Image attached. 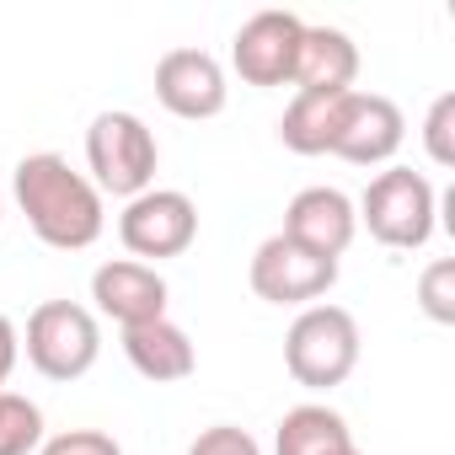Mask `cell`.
I'll return each mask as SVG.
<instances>
[{
	"label": "cell",
	"instance_id": "cell-5",
	"mask_svg": "<svg viewBox=\"0 0 455 455\" xmlns=\"http://www.w3.org/2000/svg\"><path fill=\"white\" fill-rule=\"evenodd\" d=\"M22 348H28V364L44 380H81L97 364V354H102V327L76 300H44L28 316Z\"/></svg>",
	"mask_w": 455,
	"mask_h": 455
},
{
	"label": "cell",
	"instance_id": "cell-15",
	"mask_svg": "<svg viewBox=\"0 0 455 455\" xmlns=\"http://www.w3.org/2000/svg\"><path fill=\"white\" fill-rule=\"evenodd\" d=\"M348 97H354V92H338V97L295 92V102H290L284 118H279L284 150H295V156H332L338 129H343V113H348Z\"/></svg>",
	"mask_w": 455,
	"mask_h": 455
},
{
	"label": "cell",
	"instance_id": "cell-2",
	"mask_svg": "<svg viewBox=\"0 0 455 455\" xmlns=\"http://www.w3.org/2000/svg\"><path fill=\"white\" fill-rule=\"evenodd\" d=\"M359 225L391 252H418L428 247L434 236V214H439V198H434V182L412 166H391L380 172L364 198H359Z\"/></svg>",
	"mask_w": 455,
	"mask_h": 455
},
{
	"label": "cell",
	"instance_id": "cell-9",
	"mask_svg": "<svg viewBox=\"0 0 455 455\" xmlns=\"http://www.w3.org/2000/svg\"><path fill=\"white\" fill-rule=\"evenodd\" d=\"M295 247L316 252V258H343L359 236V214H354V198L338 193V188H300L284 209V231Z\"/></svg>",
	"mask_w": 455,
	"mask_h": 455
},
{
	"label": "cell",
	"instance_id": "cell-13",
	"mask_svg": "<svg viewBox=\"0 0 455 455\" xmlns=\"http://www.w3.org/2000/svg\"><path fill=\"white\" fill-rule=\"evenodd\" d=\"M354 76H359V49L343 28H306L300 33V49H295V92H311V97H338V92H354Z\"/></svg>",
	"mask_w": 455,
	"mask_h": 455
},
{
	"label": "cell",
	"instance_id": "cell-17",
	"mask_svg": "<svg viewBox=\"0 0 455 455\" xmlns=\"http://www.w3.org/2000/svg\"><path fill=\"white\" fill-rule=\"evenodd\" d=\"M44 444V412L38 402L17 396V391H0V455H28Z\"/></svg>",
	"mask_w": 455,
	"mask_h": 455
},
{
	"label": "cell",
	"instance_id": "cell-21",
	"mask_svg": "<svg viewBox=\"0 0 455 455\" xmlns=\"http://www.w3.org/2000/svg\"><path fill=\"white\" fill-rule=\"evenodd\" d=\"M188 455H263V444H258L247 428H236V423H214V428H204V434L193 439Z\"/></svg>",
	"mask_w": 455,
	"mask_h": 455
},
{
	"label": "cell",
	"instance_id": "cell-3",
	"mask_svg": "<svg viewBox=\"0 0 455 455\" xmlns=\"http://www.w3.org/2000/svg\"><path fill=\"white\" fill-rule=\"evenodd\" d=\"M284 364L306 391H332L359 364V322L343 306H306L284 338Z\"/></svg>",
	"mask_w": 455,
	"mask_h": 455
},
{
	"label": "cell",
	"instance_id": "cell-7",
	"mask_svg": "<svg viewBox=\"0 0 455 455\" xmlns=\"http://www.w3.org/2000/svg\"><path fill=\"white\" fill-rule=\"evenodd\" d=\"M247 279H252L258 300H268V306H311V300H322L338 284V263L295 247L290 236H268L252 252Z\"/></svg>",
	"mask_w": 455,
	"mask_h": 455
},
{
	"label": "cell",
	"instance_id": "cell-1",
	"mask_svg": "<svg viewBox=\"0 0 455 455\" xmlns=\"http://www.w3.org/2000/svg\"><path fill=\"white\" fill-rule=\"evenodd\" d=\"M12 193H17V204L33 225V236L54 252H86L108 225L102 193L92 188V177H81L54 150L22 156L17 172H12Z\"/></svg>",
	"mask_w": 455,
	"mask_h": 455
},
{
	"label": "cell",
	"instance_id": "cell-10",
	"mask_svg": "<svg viewBox=\"0 0 455 455\" xmlns=\"http://www.w3.org/2000/svg\"><path fill=\"white\" fill-rule=\"evenodd\" d=\"M156 97L177 118H214V113H225L231 86H225V70H220L214 54H204V49H172L156 65Z\"/></svg>",
	"mask_w": 455,
	"mask_h": 455
},
{
	"label": "cell",
	"instance_id": "cell-24",
	"mask_svg": "<svg viewBox=\"0 0 455 455\" xmlns=\"http://www.w3.org/2000/svg\"><path fill=\"white\" fill-rule=\"evenodd\" d=\"M0 204H6V198H0Z\"/></svg>",
	"mask_w": 455,
	"mask_h": 455
},
{
	"label": "cell",
	"instance_id": "cell-14",
	"mask_svg": "<svg viewBox=\"0 0 455 455\" xmlns=\"http://www.w3.org/2000/svg\"><path fill=\"white\" fill-rule=\"evenodd\" d=\"M124 354L129 364L156 380V386H172V380H188L198 370V354H193V338L177 327V322H145V327H129L124 332Z\"/></svg>",
	"mask_w": 455,
	"mask_h": 455
},
{
	"label": "cell",
	"instance_id": "cell-18",
	"mask_svg": "<svg viewBox=\"0 0 455 455\" xmlns=\"http://www.w3.org/2000/svg\"><path fill=\"white\" fill-rule=\"evenodd\" d=\"M418 306H423V316L439 322V327L455 322V258H439V263L423 268V279H418Z\"/></svg>",
	"mask_w": 455,
	"mask_h": 455
},
{
	"label": "cell",
	"instance_id": "cell-11",
	"mask_svg": "<svg viewBox=\"0 0 455 455\" xmlns=\"http://www.w3.org/2000/svg\"><path fill=\"white\" fill-rule=\"evenodd\" d=\"M92 300H97V311L108 322H118L129 332V327H145V322L166 316V279L150 263L113 258V263H102L92 274Z\"/></svg>",
	"mask_w": 455,
	"mask_h": 455
},
{
	"label": "cell",
	"instance_id": "cell-23",
	"mask_svg": "<svg viewBox=\"0 0 455 455\" xmlns=\"http://www.w3.org/2000/svg\"><path fill=\"white\" fill-rule=\"evenodd\" d=\"M338 455H364V450H359V444H348V450H338Z\"/></svg>",
	"mask_w": 455,
	"mask_h": 455
},
{
	"label": "cell",
	"instance_id": "cell-12",
	"mask_svg": "<svg viewBox=\"0 0 455 455\" xmlns=\"http://www.w3.org/2000/svg\"><path fill=\"white\" fill-rule=\"evenodd\" d=\"M402 140H407L402 108H396L391 97H380V92H354L332 156H343V161H354V166H380V161H391V156L402 150Z\"/></svg>",
	"mask_w": 455,
	"mask_h": 455
},
{
	"label": "cell",
	"instance_id": "cell-6",
	"mask_svg": "<svg viewBox=\"0 0 455 455\" xmlns=\"http://www.w3.org/2000/svg\"><path fill=\"white\" fill-rule=\"evenodd\" d=\"M198 236V209L182 188H145L118 214V242L140 258H182Z\"/></svg>",
	"mask_w": 455,
	"mask_h": 455
},
{
	"label": "cell",
	"instance_id": "cell-22",
	"mask_svg": "<svg viewBox=\"0 0 455 455\" xmlns=\"http://www.w3.org/2000/svg\"><path fill=\"white\" fill-rule=\"evenodd\" d=\"M17 354H22V338H17L12 316H0V391H6V380L17 370Z\"/></svg>",
	"mask_w": 455,
	"mask_h": 455
},
{
	"label": "cell",
	"instance_id": "cell-20",
	"mask_svg": "<svg viewBox=\"0 0 455 455\" xmlns=\"http://www.w3.org/2000/svg\"><path fill=\"white\" fill-rule=\"evenodd\" d=\"M38 455H124V450H118V439L102 434V428H65V434L44 439Z\"/></svg>",
	"mask_w": 455,
	"mask_h": 455
},
{
	"label": "cell",
	"instance_id": "cell-16",
	"mask_svg": "<svg viewBox=\"0 0 455 455\" xmlns=\"http://www.w3.org/2000/svg\"><path fill=\"white\" fill-rule=\"evenodd\" d=\"M348 444H354L348 423L332 407H322V402L290 407L279 418V434H274V455H338Z\"/></svg>",
	"mask_w": 455,
	"mask_h": 455
},
{
	"label": "cell",
	"instance_id": "cell-4",
	"mask_svg": "<svg viewBox=\"0 0 455 455\" xmlns=\"http://www.w3.org/2000/svg\"><path fill=\"white\" fill-rule=\"evenodd\" d=\"M156 134L145 129V118L134 113H97L86 129V166H92V188L113 193V198H140L156 182Z\"/></svg>",
	"mask_w": 455,
	"mask_h": 455
},
{
	"label": "cell",
	"instance_id": "cell-19",
	"mask_svg": "<svg viewBox=\"0 0 455 455\" xmlns=\"http://www.w3.org/2000/svg\"><path fill=\"white\" fill-rule=\"evenodd\" d=\"M423 150L434 166H455V92L434 97V108L423 118Z\"/></svg>",
	"mask_w": 455,
	"mask_h": 455
},
{
	"label": "cell",
	"instance_id": "cell-8",
	"mask_svg": "<svg viewBox=\"0 0 455 455\" xmlns=\"http://www.w3.org/2000/svg\"><path fill=\"white\" fill-rule=\"evenodd\" d=\"M306 22L295 12H258L242 22L231 44V65L247 86H284L295 76V49H300Z\"/></svg>",
	"mask_w": 455,
	"mask_h": 455
}]
</instances>
